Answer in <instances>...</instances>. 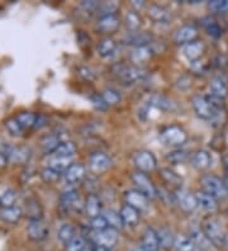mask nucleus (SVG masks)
<instances>
[{
	"label": "nucleus",
	"mask_w": 228,
	"mask_h": 251,
	"mask_svg": "<svg viewBox=\"0 0 228 251\" xmlns=\"http://www.w3.org/2000/svg\"><path fill=\"white\" fill-rule=\"evenodd\" d=\"M113 71L127 84H133L137 83V81H141L143 77L146 76L145 70H142L141 68H137V66H129V65L118 64L113 68Z\"/></svg>",
	"instance_id": "nucleus-1"
},
{
	"label": "nucleus",
	"mask_w": 228,
	"mask_h": 251,
	"mask_svg": "<svg viewBox=\"0 0 228 251\" xmlns=\"http://www.w3.org/2000/svg\"><path fill=\"white\" fill-rule=\"evenodd\" d=\"M201 183L203 187V192L214 197L216 199H223L227 197L228 193L223 185V181L214 175H204L201 179Z\"/></svg>",
	"instance_id": "nucleus-2"
},
{
	"label": "nucleus",
	"mask_w": 228,
	"mask_h": 251,
	"mask_svg": "<svg viewBox=\"0 0 228 251\" xmlns=\"http://www.w3.org/2000/svg\"><path fill=\"white\" fill-rule=\"evenodd\" d=\"M203 231L204 233L207 235L208 239L210 240L214 246H222L225 245V239L226 233L223 232L222 226L219 225V222L217 220H213V218H208L203 222Z\"/></svg>",
	"instance_id": "nucleus-3"
},
{
	"label": "nucleus",
	"mask_w": 228,
	"mask_h": 251,
	"mask_svg": "<svg viewBox=\"0 0 228 251\" xmlns=\"http://www.w3.org/2000/svg\"><path fill=\"white\" fill-rule=\"evenodd\" d=\"M161 140L170 146H181L188 140V135L179 126H170L161 132Z\"/></svg>",
	"instance_id": "nucleus-4"
},
{
	"label": "nucleus",
	"mask_w": 228,
	"mask_h": 251,
	"mask_svg": "<svg viewBox=\"0 0 228 251\" xmlns=\"http://www.w3.org/2000/svg\"><path fill=\"white\" fill-rule=\"evenodd\" d=\"M133 161L141 173H151L157 168V160L153 156V153L146 150L138 151L134 155Z\"/></svg>",
	"instance_id": "nucleus-5"
},
{
	"label": "nucleus",
	"mask_w": 228,
	"mask_h": 251,
	"mask_svg": "<svg viewBox=\"0 0 228 251\" xmlns=\"http://www.w3.org/2000/svg\"><path fill=\"white\" fill-rule=\"evenodd\" d=\"M193 108H194L195 113L198 117H201L202 120H213L214 117L218 113H216V110L213 109L212 105L209 104V101L207 100L205 97H201V95H197L194 97L192 100Z\"/></svg>",
	"instance_id": "nucleus-6"
},
{
	"label": "nucleus",
	"mask_w": 228,
	"mask_h": 251,
	"mask_svg": "<svg viewBox=\"0 0 228 251\" xmlns=\"http://www.w3.org/2000/svg\"><path fill=\"white\" fill-rule=\"evenodd\" d=\"M50 228L42 220L30 221L27 227V235L33 241H43L49 237Z\"/></svg>",
	"instance_id": "nucleus-7"
},
{
	"label": "nucleus",
	"mask_w": 228,
	"mask_h": 251,
	"mask_svg": "<svg viewBox=\"0 0 228 251\" xmlns=\"http://www.w3.org/2000/svg\"><path fill=\"white\" fill-rule=\"evenodd\" d=\"M175 199H177V203L179 204L180 208L184 212H193L198 207V201L195 194L190 193L189 190L186 189H177V193H175Z\"/></svg>",
	"instance_id": "nucleus-8"
},
{
	"label": "nucleus",
	"mask_w": 228,
	"mask_h": 251,
	"mask_svg": "<svg viewBox=\"0 0 228 251\" xmlns=\"http://www.w3.org/2000/svg\"><path fill=\"white\" fill-rule=\"evenodd\" d=\"M132 180L136 184V187L138 188L141 193H143L147 198H153L156 196V188L153 187L152 181L147 178V175L145 173H133L132 174Z\"/></svg>",
	"instance_id": "nucleus-9"
},
{
	"label": "nucleus",
	"mask_w": 228,
	"mask_h": 251,
	"mask_svg": "<svg viewBox=\"0 0 228 251\" xmlns=\"http://www.w3.org/2000/svg\"><path fill=\"white\" fill-rule=\"evenodd\" d=\"M89 165H90L91 172L95 173V174H101V173L109 170L110 166H112V160L105 153L95 152L90 156Z\"/></svg>",
	"instance_id": "nucleus-10"
},
{
	"label": "nucleus",
	"mask_w": 228,
	"mask_h": 251,
	"mask_svg": "<svg viewBox=\"0 0 228 251\" xmlns=\"http://www.w3.org/2000/svg\"><path fill=\"white\" fill-rule=\"evenodd\" d=\"M94 241L97 245L112 249L118 241V231L112 227H108L103 231H98L94 236Z\"/></svg>",
	"instance_id": "nucleus-11"
},
{
	"label": "nucleus",
	"mask_w": 228,
	"mask_h": 251,
	"mask_svg": "<svg viewBox=\"0 0 228 251\" xmlns=\"http://www.w3.org/2000/svg\"><path fill=\"white\" fill-rule=\"evenodd\" d=\"M126 202L137 211H146L149 208V198L140 190H129L126 193Z\"/></svg>",
	"instance_id": "nucleus-12"
},
{
	"label": "nucleus",
	"mask_w": 228,
	"mask_h": 251,
	"mask_svg": "<svg viewBox=\"0 0 228 251\" xmlns=\"http://www.w3.org/2000/svg\"><path fill=\"white\" fill-rule=\"evenodd\" d=\"M23 215L27 218H29V221H38L42 220L43 209L41 203L38 202V199L36 198H29L25 201V207L22 208Z\"/></svg>",
	"instance_id": "nucleus-13"
},
{
	"label": "nucleus",
	"mask_w": 228,
	"mask_h": 251,
	"mask_svg": "<svg viewBox=\"0 0 228 251\" xmlns=\"http://www.w3.org/2000/svg\"><path fill=\"white\" fill-rule=\"evenodd\" d=\"M85 166L82 165V164H80V162H76V164H73V165L64 173V178L67 184H77L80 183L82 179L85 178Z\"/></svg>",
	"instance_id": "nucleus-14"
},
{
	"label": "nucleus",
	"mask_w": 228,
	"mask_h": 251,
	"mask_svg": "<svg viewBox=\"0 0 228 251\" xmlns=\"http://www.w3.org/2000/svg\"><path fill=\"white\" fill-rule=\"evenodd\" d=\"M190 239L193 240V242H194L198 249H201V250L204 251L212 250L213 244L210 242V240L208 239L207 235L204 233L203 228H201V227H192V230H190Z\"/></svg>",
	"instance_id": "nucleus-15"
},
{
	"label": "nucleus",
	"mask_w": 228,
	"mask_h": 251,
	"mask_svg": "<svg viewBox=\"0 0 228 251\" xmlns=\"http://www.w3.org/2000/svg\"><path fill=\"white\" fill-rule=\"evenodd\" d=\"M198 36V29L193 25H186L184 27L179 28L177 32L175 33V37L174 40L175 42L179 43V45H184V43H190L194 42V40Z\"/></svg>",
	"instance_id": "nucleus-16"
},
{
	"label": "nucleus",
	"mask_w": 228,
	"mask_h": 251,
	"mask_svg": "<svg viewBox=\"0 0 228 251\" xmlns=\"http://www.w3.org/2000/svg\"><path fill=\"white\" fill-rule=\"evenodd\" d=\"M6 157L14 164H25L30 157V150L25 146H12L6 153Z\"/></svg>",
	"instance_id": "nucleus-17"
},
{
	"label": "nucleus",
	"mask_w": 228,
	"mask_h": 251,
	"mask_svg": "<svg viewBox=\"0 0 228 251\" xmlns=\"http://www.w3.org/2000/svg\"><path fill=\"white\" fill-rule=\"evenodd\" d=\"M121 21L116 14H110V16L101 17L97 23V28L101 32H114L118 29Z\"/></svg>",
	"instance_id": "nucleus-18"
},
{
	"label": "nucleus",
	"mask_w": 228,
	"mask_h": 251,
	"mask_svg": "<svg viewBox=\"0 0 228 251\" xmlns=\"http://www.w3.org/2000/svg\"><path fill=\"white\" fill-rule=\"evenodd\" d=\"M204 52V43L202 41H194V42L188 43L184 49V53H185L186 58L189 61L195 62L199 61L201 56Z\"/></svg>",
	"instance_id": "nucleus-19"
},
{
	"label": "nucleus",
	"mask_w": 228,
	"mask_h": 251,
	"mask_svg": "<svg viewBox=\"0 0 228 251\" xmlns=\"http://www.w3.org/2000/svg\"><path fill=\"white\" fill-rule=\"evenodd\" d=\"M198 201V205H201L204 211L209 212V213H214L218 209V204H217V199L214 197L209 196L205 192H199L195 194Z\"/></svg>",
	"instance_id": "nucleus-20"
},
{
	"label": "nucleus",
	"mask_w": 228,
	"mask_h": 251,
	"mask_svg": "<svg viewBox=\"0 0 228 251\" xmlns=\"http://www.w3.org/2000/svg\"><path fill=\"white\" fill-rule=\"evenodd\" d=\"M142 246L147 251H157L160 248V242H158V236L153 228H147L143 232L142 237Z\"/></svg>",
	"instance_id": "nucleus-21"
},
{
	"label": "nucleus",
	"mask_w": 228,
	"mask_h": 251,
	"mask_svg": "<svg viewBox=\"0 0 228 251\" xmlns=\"http://www.w3.org/2000/svg\"><path fill=\"white\" fill-rule=\"evenodd\" d=\"M121 217L125 222V225L128 226H136L140 221V211H137L136 208L131 207V205L125 204L121 209Z\"/></svg>",
	"instance_id": "nucleus-22"
},
{
	"label": "nucleus",
	"mask_w": 228,
	"mask_h": 251,
	"mask_svg": "<svg viewBox=\"0 0 228 251\" xmlns=\"http://www.w3.org/2000/svg\"><path fill=\"white\" fill-rule=\"evenodd\" d=\"M209 90L210 95L216 97L219 99H225L228 95V86L225 83V80H222L221 77H214L212 79L209 84Z\"/></svg>",
	"instance_id": "nucleus-23"
},
{
	"label": "nucleus",
	"mask_w": 228,
	"mask_h": 251,
	"mask_svg": "<svg viewBox=\"0 0 228 251\" xmlns=\"http://www.w3.org/2000/svg\"><path fill=\"white\" fill-rule=\"evenodd\" d=\"M101 199L98 198L95 194H90V196L86 198L85 202V212L86 215L90 218H95L98 216H101Z\"/></svg>",
	"instance_id": "nucleus-24"
},
{
	"label": "nucleus",
	"mask_w": 228,
	"mask_h": 251,
	"mask_svg": "<svg viewBox=\"0 0 228 251\" xmlns=\"http://www.w3.org/2000/svg\"><path fill=\"white\" fill-rule=\"evenodd\" d=\"M210 162H212V157H210L208 151L199 150L192 156L193 166L199 169V170H204V169L209 168Z\"/></svg>",
	"instance_id": "nucleus-25"
},
{
	"label": "nucleus",
	"mask_w": 228,
	"mask_h": 251,
	"mask_svg": "<svg viewBox=\"0 0 228 251\" xmlns=\"http://www.w3.org/2000/svg\"><path fill=\"white\" fill-rule=\"evenodd\" d=\"M79 199V194H77V192L75 189H67L61 193L60 203L64 208L71 209L77 204Z\"/></svg>",
	"instance_id": "nucleus-26"
},
{
	"label": "nucleus",
	"mask_w": 228,
	"mask_h": 251,
	"mask_svg": "<svg viewBox=\"0 0 228 251\" xmlns=\"http://www.w3.org/2000/svg\"><path fill=\"white\" fill-rule=\"evenodd\" d=\"M158 236V242H160V248L162 249H170L173 248L174 244H175V235L173 233V231L167 227H162L157 231Z\"/></svg>",
	"instance_id": "nucleus-27"
},
{
	"label": "nucleus",
	"mask_w": 228,
	"mask_h": 251,
	"mask_svg": "<svg viewBox=\"0 0 228 251\" xmlns=\"http://www.w3.org/2000/svg\"><path fill=\"white\" fill-rule=\"evenodd\" d=\"M73 165V157H58L53 156L49 162V168L53 169L57 173H65Z\"/></svg>",
	"instance_id": "nucleus-28"
},
{
	"label": "nucleus",
	"mask_w": 228,
	"mask_h": 251,
	"mask_svg": "<svg viewBox=\"0 0 228 251\" xmlns=\"http://www.w3.org/2000/svg\"><path fill=\"white\" fill-rule=\"evenodd\" d=\"M103 216L106 220V222H108V226L114 228V230H122L123 226H125V222L122 220L121 213H118V212L113 211V209H106V211H104Z\"/></svg>",
	"instance_id": "nucleus-29"
},
{
	"label": "nucleus",
	"mask_w": 228,
	"mask_h": 251,
	"mask_svg": "<svg viewBox=\"0 0 228 251\" xmlns=\"http://www.w3.org/2000/svg\"><path fill=\"white\" fill-rule=\"evenodd\" d=\"M23 212L19 207H9V208H3L0 212V217L3 218V221L8 222V224H17L21 220Z\"/></svg>",
	"instance_id": "nucleus-30"
},
{
	"label": "nucleus",
	"mask_w": 228,
	"mask_h": 251,
	"mask_svg": "<svg viewBox=\"0 0 228 251\" xmlns=\"http://www.w3.org/2000/svg\"><path fill=\"white\" fill-rule=\"evenodd\" d=\"M76 151H77V146L74 142H61L57 149L53 151V155L58 157H73Z\"/></svg>",
	"instance_id": "nucleus-31"
},
{
	"label": "nucleus",
	"mask_w": 228,
	"mask_h": 251,
	"mask_svg": "<svg viewBox=\"0 0 228 251\" xmlns=\"http://www.w3.org/2000/svg\"><path fill=\"white\" fill-rule=\"evenodd\" d=\"M117 49V45L116 42H114V40H112V38H104V40H101V42H99V45H98V53L101 56V57H110V56L114 53V51H116Z\"/></svg>",
	"instance_id": "nucleus-32"
},
{
	"label": "nucleus",
	"mask_w": 228,
	"mask_h": 251,
	"mask_svg": "<svg viewBox=\"0 0 228 251\" xmlns=\"http://www.w3.org/2000/svg\"><path fill=\"white\" fill-rule=\"evenodd\" d=\"M175 249L177 251H197V246L193 242L190 237L185 235H177L175 236Z\"/></svg>",
	"instance_id": "nucleus-33"
},
{
	"label": "nucleus",
	"mask_w": 228,
	"mask_h": 251,
	"mask_svg": "<svg viewBox=\"0 0 228 251\" xmlns=\"http://www.w3.org/2000/svg\"><path fill=\"white\" fill-rule=\"evenodd\" d=\"M149 16L151 17L153 21L158 22V23H167V22L170 21V14L169 12L161 8V6L158 5H151L149 8Z\"/></svg>",
	"instance_id": "nucleus-34"
},
{
	"label": "nucleus",
	"mask_w": 228,
	"mask_h": 251,
	"mask_svg": "<svg viewBox=\"0 0 228 251\" xmlns=\"http://www.w3.org/2000/svg\"><path fill=\"white\" fill-rule=\"evenodd\" d=\"M37 114L32 113V112H22L18 116L15 117V120L18 121V123L21 125V127L23 129L32 128L36 126L37 122Z\"/></svg>",
	"instance_id": "nucleus-35"
},
{
	"label": "nucleus",
	"mask_w": 228,
	"mask_h": 251,
	"mask_svg": "<svg viewBox=\"0 0 228 251\" xmlns=\"http://www.w3.org/2000/svg\"><path fill=\"white\" fill-rule=\"evenodd\" d=\"M75 236V227L70 224H64L57 231V239L60 240L62 244H65V245H66L69 241H71Z\"/></svg>",
	"instance_id": "nucleus-36"
},
{
	"label": "nucleus",
	"mask_w": 228,
	"mask_h": 251,
	"mask_svg": "<svg viewBox=\"0 0 228 251\" xmlns=\"http://www.w3.org/2000/svg\"><path fill=\"white\" fill-rule=\"evenodd\" d=\"M151 104L155 105L158 109L165 110V112H171L175 108V104L169 98L164 95H153L151 98Z\"/></svg>",
	"instance_id": "nucleus-37"
},
{
	"label": "nucleus",
	"mask_w": 228,
	"mask_h": 251,
	"mask_svg": "<svg viewBox=\"0 0 228 251\" xmlns=\"http://www.w3.org/2000/svg\"><path fill=\"white\" fill-rule=\"evenodd\" d=\"M61 144L60 138L56 135H50L46 136L45 138H42L41 145H42V150L45 153H53V151L57 149L58 145Z\"/></svg>",
	"instance_id": "nucleus-38"
},
{
	"label": "nucleus",
	"mask_w": 228,
	"mask_h": 251,
	"mask_svg": "<svg viewBox=\"0 0 228 251\" xmlns=\"http://www.w3.org/2000/svg\"><path fill=\"white\" fill-rule=\"evenodd\" d=\"M202 22H203L204 28L207 29V32L209 36L214 37V38H218V37L222 36V32H223L222 27H221V25H219L218 23L214 21V19L204 18Z\"/></svg>",
	"instance_id": "nucleus-39"
},
{
	"label": "nucleus",
	"mask_w": 228,
	"mask_h": 251,
	"mask_svg": "<svg viewBox=\"0 0 228 251\" xmlns=\"http://www.w3.org/2000/svg\"><path fill=\"white\" fill-rule=\"evenodd\" d=\"M15 201H17V193H15L14 190L8 189L0 194V205H1V208L14 207Z\"/></svg>",
	"instance_id": "nucleus-40"
},
{
	"label": "nucleus",
	"mask_w": 228,
	"mask_h": 251,
	"mask_svg": "<svg viewBox=\"0 0 228 251\" xmlns=\"http://www.w3.org/2000/svg\"><path fill=\"white\" fill-rule=\"evenodd\" d=\"M66 251H82L84 249L88 246L86 244L85 239L82 237V236H77L76 235L71 241H69L66 244Z\"/></svg>",
	"instance_id": "nucleus-41"
},
{
	"label": "nucleus",
	"mask_w": 228,
	"mask_h": 251,
	"mask_svg": "<svg viewBox=\"0 0 228 251\" xmlns=\"http://www.w3.org/2000/svg\"><path fill=\"white\" fill-rule=\"evenodd\" d=\"M152 51L149 46H142V47H137V50L132 55V58H133L134 62H142L146 61L147 58L151 57Z\"/></svg>",
	"instance_id": "nucleus-42"
},
{
	"label": "nucleus",
	"mask_w": 228,
	"mask_h": 251,
	"mask_svg": "<svg viewBox=\"0 0 228 251\" xmlns=\"http://www.w3.org/2000/svg\"><path fill=\"white\" fill-rule=\"evenodd\" d=\"M160 174H161L162 178H164L169 184H173V185H180V184H181V178H180L177 173L171 172L170 169H161V170H160Z\"/></svg>",
	"instance_id": "nucleus-43"
},
{
	"label": "nucleus",
	"mask_w": 228,
	"mask_h": 251,
	"mask_svg": "<svg viewBox=\"0 0 228 251\" xmlns=\"http://www.w3.org/2000/svg\"><path fill=\"white\" fill-rule=\"evenodd\" d=\"M41 178H42V180L45 181V183L52 184V183H56V181L61 178V174L60 173L55 172L53 169L46 168L41 172Z\"/></svg>",
	"instance_id": "nucleus-44"
},
{
	"label": "nucleus",
	"mask_w": 228,
	"mask_h": 251,
	"mask_svg": "<svg viewBox=\"0 0 228 251\" xmlns=\"http://www.w3.org/2000/svg\"><path fill=\"white\" fill-rule=\"evenodd\" d=\"M186 159H188V152L184 150H175L166 156L167 161L170 162V164H174V165L180 164V162H184Z\"/></svg>",
	"instance_id": "nucleus-45"
},
{
	"label": "nucleus",
	"mask_w": 228,
	"mask_h": 251,
	"mask_svg": "<svg viewBox=\"0 0 228 251\" xmlns=\"http://www.w3.org/2000/svg\"><path fill=\"white\" fill-rule=\"evenodd\" d=\"M151 40V37L147 36L145 33H136L133 36H131L128 38L127 43H131V45H136L137 47H142V46H147Z\"/></svg>",
	"instance_id": "nucleus-46"
},
{
	"label": "nucleus",
	"mask_w": 228,
	"mask_h": 251,
	"mask_svg": "<svg viewBox=\"0 0 228 251\" xmlns=\"http://www.w3.org/2000/svg\"><path fill=\"white\" fill-rule=\"evenodd\" d=\"M209 9L214 13H227L228 12V0H213L208 3Z\"/></svg>",
	"instance_id": "nucleus-47"
},
{
	"label": "nucleus",
	"mask_w": 228,
	"mask_h": 251,
	"mask_svg": "<svg viewBox=\"0 0 228 251\" xmlns=\"http://www.w3.org/2000/svg\"><path fill=\"white\" fill-rule=\"evenodd\" d=\"M101 97H103L104 101H105L108 105L117 104V103H119V100H121V95H119L116 90H113V89L104 90Z\"/></svg>",
	"instance_id": "nucleus-48"
},
{
	"label": "nucleus",
	"mask_w": 228,
	"mask_h": 251,
	"mask_svg": "<svg viewBox=\"0 0 228 251\" xmlns=\"http://www.w3.org/2000/svg\"><path fill=\"white\" fill-rule=\"evenodd\" d=\"M5 127L8 129L12 136H15V137H18V136L22 135V131L23 128L21 127V125L18 123V121L15 120V118H10V120L5 121Z\"/></svg>",
	"instance_id": "nucleus-49"
},
{
	"label": "nucleus",
	"mask_w": 228,
	"mask_h": 251,
	"mask_svg": "<svg viewBox=\"0 0 228 251\" xmlns=\"http://www.w3.org/2000/svg\"><path fill=\"white\" fill-rule=\"evenodd\" d=\"M126 21H127V25L128 28H131L132 31H136L138 29L141 25V18L138 17L136 12H129L126 16Z\"/></svg>",
	"instance_id": "nucleus-50"
},
{
	"label": "nucleus",
	"mask_w": 228,
	"mask_h": 251,
	"mask_svg": "<svg viewBox=\"0 0 228 251\" xmlns=\"http://www.w3.org/2000/svg\"><path fill=\"white\" fill-rule=\"evenodd\" d=\"M91 227H93V228H94L95 231H103V230H105V228H108V222H106V220L105 218H104V216L103 215H101V216H98V217H95V218H91Z\"/></svg>",
	"instance_id": "nucleus-51"
},
{
	"label": "nucleus",
	"mask_w": 228,
	"mask_h": 251,
	"mask_svg": "<svg viewBox=\"0 0 228 251\" xmlns=\"http://www.w3.org/2000/svg\"><path fill=\"white\" fill-rule=\"evenodd\" d=\"M91 100H93V103H94V105L98 108V109L104 110L106 107H108V104H106L105 101H104V99L101 95H95V97H93V98H91Z\"/></svg>",
	"instance_id": "nucleus-52"
},
{
	"label": "nucleus",
	"mask_w": 228,
	"mask_h": 251,
	"mask_svg": "<svg viewBox=\"0 0 228 251\" xmlns=\"http://www.w3.org/2000/svg\"><path fill=\"white\" fill-rule=\"evenodd\" d=\"M12 146H13V145H10L9 142L4 141L3 138L0 137V153H4V155H6Z\"/></svg>",
	"instance_id": "nucleus-53"
},
{
	"label": "nucleus",
	"mask_w": 228,
	"mask_h": 251,
	"mask_svg": "<svg viewBox=\"0 0 228 251\" xmlns=\"http://www.w3.org/2000/svg\"><path fill=\"white\" fill-rule=\"evenodd\" d=\"M43 126H46V118L43 116L37 117V122H36V128H42Z\"/></svg>",
	"instance_id": "nucleus-54"
},
{
	"label": "nucleus",
	"mask_w": 228,
	"mask_h": 251,
	"mask_svg": "<svg viewBox=\"0 0 228 251\" xmlns=\"http://www.w3.org/2000/svg\"><path fill=\"white\" fill-rule=\"evenodd\" d=\"M8 157H6V155H4V153H0V169L5 168L6 164H8Z\"/></svg>",
	"instance_id": "nucleus-55"
},
{
	"label": "nucleus",
	"mask_w": 228,
	"mask_h": 251,
	"mask_svg": "<svg viewBox=\"0 0 228 251\" xmlns=\"http://www.w3.org/2000/svg\"><path fill=\"white\" fill-rule=\"evenodd\" d=\"M223 166H225L226 175H228V155H225V156H223Z\"/></svg>",
	"instance_id": "nucleus-56"
},
{
	"label": "nucleus",
	"mask_w": 228,
	"mask_h": 251,
	"mask_svg": "<svg viewBox=\"0 0 228 251\" xmlns=\"http://www.w3.org/2000/svg\"><path fill=\"white\" fill-rule=\"evenodd\" d=\"M94 250H95V251H112V249L104 248V246L97 245V246H95V248H94Z\"/></svg>",
	"instance_id": "nucleus-57"
},
{
	"label": "nucleus",
	"mask_w": 228,
	"mask_h": 251,
	"mask_svg": "<svg viewBox=\"0 0 228 251\" xmlns=\"http://www.w3.org/2000/svg\"><path fill=\"white\" fill-rule=\"evenodd\" d=\"M223 185H225L226 190H227V193H228V175H225V178H223Z\"/></svg>",
	"instance_id": "nucleus-58"
},
{
	"label": "nucleus",
	"mask_w": 228,
	"mask_h": 251,
	"mask_svg": "<svg viewBox=\"0 0 228 251\" xmlns=\"http://www.w3.org/2000/svg\"><path fill=\"white\" fill-rule=\"evenodd\" d=\"M132 251H147V250L143 248L142 245H138V246H136V248H133V250Z\"/></svg>",
	"instance_id": "nucleus-59"
},
{
	"label": "nucleus",
	"mask_w": 228,
	"mask_h": 251,
	"mask_svg": "<svg viewBox=\"0 0 228 251\" xmlns=\"http://www.w3.org/2000/svg\"><path fill=\"white\" fill-rule=\"evenodd\" d=\"M82 251H95L94 250V248H91V246H86V248L85 249H84V250H82Z\"/></svg>",
	"instance_id": "nucleus-60"
},
{
	"label": "nucleus",
	"mask_w": 228,
	"mask_h": 251,
	"mask_svg": "<svg viewBox=\"0 0 228 251\" xmlns=\"http://www.w3.org/2000/svg\"><path fill=\"white\" fill-rule=\"evenodd\" d=\"M225 245H226V248H227V250H228V233H227V235H226V239H225Z\"/></svg>",
	"instance_id": "nucleus-61"
}]
</instances>
